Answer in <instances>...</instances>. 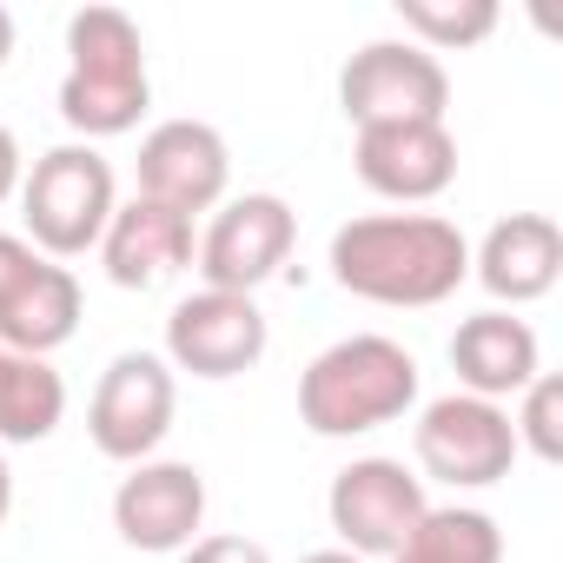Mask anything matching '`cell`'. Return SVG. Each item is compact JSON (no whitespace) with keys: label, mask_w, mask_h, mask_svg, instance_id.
Listing matches in <instances>:
<instances>
[{"label":"cell","mask_w":563,"mask_h":563,"mask_svg":"<svg viewBox=\"0 0 563 563\" xmlns=\"http://www.w3.org/2000/svg\"><path fill=\"white\" fill-rule=\"evenodd\" d=\"M471 265H477V286L490 299L530 306V299H543L556 286V272H563V232L543 212H510V219H497L484 232V245H477Z\"/></svg>","instance_id":"16"},{"label":"cell","mask_w":563,"mask_h":563,"mask_svg":"<svg viewBox=\"0 0 563 563\" xmlns=\"http://www.w3.org/2000/svg\"><path fill=\"white\" fill-rule=\"evenodd\" d=\"M325 510L352 556H398V543L418 530L431 504H424V477H411L398 457H352L332 477Z\"/></svg>","instance_id":"10"},{"label":"cell","mask_w":563,"mask_h":563,"mask_svg":"<svg viewBox=\"0 0 563 563\" xmlns=\"http://www.w3.org/2000/svg\"><path fill=\"white\" fill-rule=\"evenodd\" d=\"M8 510H14V471H8V457H0V523H8Z\"/></svg>","instance_id":"24"},{"label":"cell","mask_w":563,"mask_h":563,"mask_svg":"<svg viewBox=\"0 0 563 563\" xmlns=\"http://www.w3.org/2000/svg\"><path fill=\"white\" fill-rule=\"evenodd\" d=\"M418 405V358L385 332H352L325 345L299 378V418L319 438H358Z\"/></svg>","instance_id":"2"},{"label":"cell","mask_w":563,"mask_h":563,"mask_svg":"<svg viewBox=\"0 0 563 563\" xmlns=\"http://www.w3.org/2000/svg\"><path fill=\"white\" fill-rule=\"evenodd\" d=\"M339 107L358 126H398V120H444L451 74L418 41H365L339 74Z\"/></svg>","instance_id":"6"},{"label":"cell","mask_w":563,"mask_h":563,"mask_svg":"<svg viewBox=\"0 0 563 563\" xmlns=\"http://www.w3.org/2000/svg\"><path fill=\"white\" fill-rule=\"evenodd\" d=\"M120 212L113 199V166L87 146L67 140L54 153L34 159V173H21V219H27V245L47 258H80L107 239V219Z\"/></svg>","instance_id":"4"},{"label":"cell","mask_w":563,"mask_h":563,"mask_svg":"<svg viewBox=\"0 0 563 563\" xmlns=\"http://www.w3.org/2000/svg\"><path fill=\"white\" fill-rule=\"evenodd\" d=\"M225 179H232L225 133L206 120H159L140 140V199H153V206H173L186 219L212 212L225 199Z\"/></svg>","instance_id":"13"},{"label":"cell","mask_w":563,"mask_h":563,"mask_svg":"<svg viewBox=\"0 0 563 563\" xmlns=\"http://www.w3.org/2000/svg\"><path fill=\"white\" fill-rule=\"evenodd\" d=\"M153 100L140 27L120 8H80L67 21V80H60V120L87 140L133 133Z\"/></svg>","instance_id":"3"},{"label":"cell","mask_w":563,"mask_h":563,"mask_svg":"<svg viewBox=\"0 0 563 563\" xmlns=\"http://www.w3.org/2000/svg\"><path fill=\"white\" fill-rule=\"evenodd\" d=\"M352 166L358 179L378 192V199H438L451 179H457V140L444 120H398V126H358V146H352Z\"/></svg>","instance_id":"14"},{"label":"cell","mask_w":563,"mask_h":563,"mask_svg":"<svg viewBox=\"0 0 563 563\" xmlns=\"http://www.w3.org/2000/svg\"><path fill=\"white\" fill-rule=\"evenodd\" d=\"M173 365L153 352H120L87 405V438L100 457L113 464H146L159 451V438L173 431Z\"/></svg>","instance_id":"9"},{"label":"cell","mask_w":563,"mask_h":563,"mask_svg":"<svg viewBox=\"0 0 563 563\" xmlns=\"http://www.w3.org/2000/svg\"><path fill=\"white\" fill-rule=\"evenodd\" d=\"M179 563H272V556L252 537H199V543L179 550Z\"/></svg>","instance_id":"22"},{"label":"cell","mask_w":563,"mask_h":563,"mask_svg":"<svg viewBox=\"0 0 563 563\" xmlns=\"http://www.w3.org/2000/svg\"><path fill=\"white\" fill-rule=\"evenodd\" d=\"M265 312L245 292H192L166 319V358L192 378H239L265 358Z\"/></svg>","instance_id":"11"},{"label":"cell","mask_w":563,"mask_h":563,"mask_svg":"<svg viewBox=\"0 0 563 563\" xmlns=\"http://www.w3.org/2000/svg\"><path fill=\"white\" fill-rule=\"evenodd\" d=\"M451 365L471 398H517L543 365H537V332L510 312H471L451 332Z\"/></svg>","instance_id":"17"},{"label":"cell","mask_w":563,"mask_h":563,"mask_svg":"<svg viewBox=\"0 0 563 563\" xmlns=\"http://www.w3.org/2000/svg\"><path fill=\"white\" fill-rule=\"evenodd\" d=\"M299 563H365V556H352V550H312V556H299Z\"/></svg>","instance_id":"26"},{"label":"cell","mask_w":563,"mask_h":563,"mask_svg":"<svg viewBox=\"0 0 563 563\" xmlns=\"http://www.w3.org/2000/svg\"><path fill=\"white\" fill-rule=\"evenodd\" d=\"M411 451H418L424 477L457 484V490H490L517 464V431H510V411L504 405L471 398V391H451V398H431L418 411Z\"/></svg>","instance_id":"5"},{"label":"cell","mask_w":563,"mask_h":563,"mask_svg":"<svg viewBox=\"0 0 563 563\" xmlns=\"http://www.w3.org/2000/svg\"><path fill=\"white\" fill-rule=\"evenodd\" d=\"M199 523H206V477L179 457H146L113 490V530L133 550L173 556V550L199 543Z\"/></svg>","instance_id":"12"},{"label":"cell","mask_w":563,"mask_h":563,"mask_svg":"<svg viewBox=\"0 0 563 563\" xmlns=\"http://www.w3.org/2000/svg\"><path fill=\"white\" fill-rule=\"evenodd\" d=\"M8 54H14V14L0 8V67H8Z\"/></svg>","instance_id":"25"},{"label":"cell","mask_w":563,"mask_h":563,"mask_svg":"<svg viewBox=\"0 0 563 563\" xmlns=\"http://www.w3.org/2000/svg\"><path fill=\"white\" fill-rule=\"evenodd\" d=\"M14 192H21V140L0 126V206H8Z\"/></svg>","instance_id":"23"},{"label":"cell","mask_w":563,"mask_h":563,"mask_svg":"<svg viewBox=\"0 0 563 563\" xmlns=\"http://www.w3.org/2000/svg\"><path fill=\"white\" fill-rule=\"evenodd\" d=\"M67 418V385L47 358L0 345V444H41Z\"/></svg>","instance_id":"18"},{"label":"cell","mask_w":563,"mask_h":563,"mask_svg":"<svg viewBox=\"0 0 563 563\" xmlns=\"http://www.w3.org/2000/svg\"><path fill=\"white\" fill-rule=\"evenodd\" d=\"M332 278L372 306H444L471 278V245L438 212H372L332 232Z\"/></svg>","instance_id":"1"},{"label":"cell","mask_w":563,"mask_h":563,"mask_svg":"<svg viewBox=\"0 0 563 563\" xmlns=\"http://www.w3.org/2000/svg\"><path fill=\"white\" fill-rule=\"evenodd\" d=\"M80 332V278L34 252L21 232H0V345L47 358Z\"/></svg>","instance_id":"7"},{"label":"cell","mask_w":563,"mask_h":563,"mask_svg":"<svg viewBox=\"0 0 563 563\" xmlns=\"http://www.w3.org/2000/svg\"><path fill=\"white\" fill-rule=\"evenodd\" d=\"M100 258H107V278L126 292H153L159 278L186 272L192 265V219L173 212V206H153V199H133L107 219V239H100Z\"/></svg>","instance_id":"15"},{"label":"cell","mask_w":563,"mask_h":563,"mask_svg":"<svg viewBox=\"0 0 563 563\" xmlns=\"http://www.w3.org/2000/svg\"><path fill=\"white\" fill-rule=\"evenodd\" d=\"M292 239H299V219L278 192H245V199H225L206 225V239L192 245V265L206 278V292H258L265 278L292 258Z\"/></svg>","instance_id":"8"},{"label":"cell","mask_w":563,"mask_h":563,"mask_svg":"<svg viewBox=\"0 0 563 563\" xmlns=\"http://www.w3.org/2000/svg\"><path fill=\"white\" fill-rule=\"evenodd\" d=\"M398 21L418 34V47H477L497 27L490 0H398Z\"/></svg>","instance_id":"20"},{"label":"cell","mask_w":563,"mask_h":563,"mask_svg":"<svg viewBox=\"0 0 563 563\" xmlns=\"http://www.w3.org/2000/svg\"><path fill=\"white\" fill-rule=\"evenodd\" d=\"M385 563H504V530H497V517H484L471 504L424 510L418 530Z\"/></svg>","instance_id":"19"},{"label":"cell","mask_w":563,"mask_h":563,"mask_svg":"<svg viewBox=\"0 0 563 563\" xmlns=\"http://www.w3.org/2000/svg\"><path fill=\"white\" fill-rule=\"evenodd\" d=\"M517 398H523V411L510 418V431H517V451L530 444L543 464H556V457H563V385H556L550 372H537V378H530Z\"/></svg>","instance_id":"21"}]
</instances>
